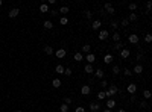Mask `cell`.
Segmentation results:
<instances>
[{
  "instance_id": "obj_1",
  "label": "cell",
  "mask_w": 152,
  "mask_h": 112,
  "mask_svg": "<svg viewBox=\"0 0 152 112\" xmlns=\"http://www.w3.org/2000/svg\"><path fill=\"white\" fill-rule=\"evenodd\" d=\"M119 92V88L116 85H109V89L108 91H105V97L108 98V97H113V95H116Z\"/></svg>"
},
{
  "instance_id": "obj_2",
  "label": "cell",
  "mask_w": 152,
  "mask_h": 112,
  "mask_svg": "<svg viewBox=\"0 0 152 112\" xmlns=\"http://www.w3.org/2000/svg\"><path fill=\"white\" fill-rule=\"evenodd\" d=\"M55 56L56 58H59V59H62V58H66L67 55V52H66V49H58V50H55Z\"/></svg>"
},
{
  "instance_id": "obj_3",
  "label": "cell",
  "mask_w": 152,
  "mask_h": 112,
  "mask_svg": "<svg viewBox=\"0 0 152 112\" xmlns=\"http://www.w3.org/2000/svg\"><path fill=\"white\" fill-rule=\"evenodd\" d=\"M126 91H128L131 95H134L135 92H137V85H135V83H129V85L126 86Z\"/></svg>"
},
{
  "instance_id": "obj_4",
  "label": "cell",
  "mask_w": 152,
  "mask_h": 112,
  "mask_svg": "<svg viewBox=\"0 0 152 112\" xmlns=\"http://www.w3.org/2000/svg\"><path fill=\"white\" fill-rule=\"evenodd\" d=\"M128 41H129V44H138L140 38H138L135 33H131V35H129V38H128Z\"/></svg>"
},
{
  "instance_id": "obj_5",
  "label": "cell",
  "mask_w": 152,
  "mask_h": 112,
  "mask_svg": "<svg viewBox=\"0 0 152 112\" xmlns=\"http://www.w3.org/2000/svg\"><path fill=\"white\" fill-rule=\"evenodd\" d=\"M109 36V33H108V30H105V29H103V30H101V32H99V40H101V41H105L106 40V38H108Z\"/></svg>"
},
{
  "instance_id": "obj_6",
  "label": "cell",
  "mask_w": 152,
  "mask_h": 112,
  "mask_svg": "<svg viewBox=\"0 0 152 112\" xmlns=\"http://www.w3.org/2000/svg\"><path fill=\"white\" fill-rule=\"evenodd\" d=\"M129 55H131V50H129V49H122L120 50V58H122V59L129 58Z\"/></svg>"
},
{
  "instance_id": "obj_7",
  "label": "cell",
  "mask_w": 152,
  "mask_h": 112,
  "mask_svg": "<svg viewBox=\"0 0 152 112\" xmlns=\"http://www.w3.org/2000/svg\"><path fill=\"white\" fill-rule=\"evenodd\" d=\"M20 14V9L18 8H14V9H11V11L8 12V15H9V18H15L17 15Z\"/></svg>"
},
{
  "instance_id": "obj_8",
  "label": "cell",
  "mask_w": 152,
  "mask_h": 112,
  "mask_svg": "<svg viewBox=\"0 0 152 112\" xmlns=\"http://www.w3.org/2000/svg\"><path fill=\"white\" fill-rule=\"evenodd\" d=\"M90 92H91V88H90L88 85H82V88H81V94L82 95H88Z\"/></svg>"
},
{
  "instance_id": "obj_9",
  "label": "cell",
  "mask_w": 152,
  "mask_h": 112,
  "mask_svg": "<svg viewBox=\"0 0 152 112\" xmlns=\"http://www.w3.org/2000/svg\"><path fill=\"white\" fill-rule=\"evenodd\" d=\"M84 59H87V62H88V64H93L96 61V55H94V53H88L87 56H84Z\"/></svg>"
},
{
  "instance_id": "obj_10",
  "label": "cell",
  "mask_w": 152,
  "mask_h": 112,
  "mask_svg": "<svg viewBox=\"0 0 152 112\" xmlns=\"http://www.w3.org/2000/svg\"><path fill=\"white\" fill-rule=\"evenodd\" d=\"M101 26H102L101 20H94V21L91 23V29H93V30H99V29H101Z\"/></svg>"
},
{
  "instance_id": "obj_11",
  "label": "cell",
  "mask_w": 152,
  "mask_h": 112,
  "mask_svg": "<svg viewBox=\"0 0 152 112\" xmlns=\"http://www.w3.org/2000/svg\"><path fill=\"white\" fill-rule=\"evenodd\" d=\"M103 8H105V11L108 12V14H114V6L111 5V3H105V6H103Z\"/></svg>"
},
{
  "instance_id": "obj_12",
  "label": "cell",
  "mask_w": 152,
  "mask_h": 112,
  "mask_svg": "<svg viewBox=\"0 0 152 112\" xmlns=\"http://www.w3.org/2000/svg\"><path fill=\"white\" fill-rule=\"evenodd\" d=\"M90 109H91V112H99L101 111V105L99 103H90Z\"/></svg>"
},
{
  "instance_id": "obj_13",
  "label": "cell",
  "mask_w": 152,
  "mask_h": 112,
  "mask_svg": "<svg viewBox=\"0 0 152 112\" xmlns=\"http://www.w3.org/2000/svg\"><path fill=\"white\" fill-rule=\"evenodd\" d=\"M114 106H116V100L114 98H108L106 100V109H113Z\"/></svg>"
},
{
  "instance_id": "obj_14",
  "label": "cell",
  "mask_w": 152,
  "mask_h": 112,
  "mask_svg": "<svg viewBox=\"0 0 152 112\" xmlns=\"http://www.w3.org/2000/svg\"><path fill=\"white\" fill-rule=\"evenodd\" d=\"M84 71H85V73H88V74H91V73H94V68H93V65H91V64H87V65L84 67Z\"/></svg>"
},
{
  "instance_id": "obj_15",
  "label": "cell",
  "mask_w": 152,
  "mask_h": 112,
  "mask_svg": "<svg viewBox=\"0 0 152 112\" xmlns=\"http://www.w3.org/2000/svg\"><path fill=\"white\" fill-rule=\"evenodd\" d=\"M128 21H132V23H134V21H137L138 20V15L135 14V12H131V14H129V17L126 18Z\"/></svg>"
},
{
  "instance_id": "obj_16",
  "label": "cell",
  "mask_w": 152,
  "mask_h": 112,
  "mask_svg": "<svg viewBox=\"0 0 152 112\" xmlns=\"http://www.w3.org/2000/svg\"><path fill=\"white\" fill-rule=\"evenodd\" d=\"M111 61H113V55L111 53H106V55L103 56V62L105 64H111Z\"/></svg>"
},
{
  "instance_id": "obj_17",
  "label": "cell",
  "mask_w": 152,
  "mask_h": 112,
  "mask_svg": "<svg viewBox=\"0 0 152 112\" xmlns=\"http://www.w3.org/2000/svg\"><path fill=\"white\" fill-rule=\"evenodd\" d=\"M134 73H135V74H141V73H143V65H140V64L135 65L134 67Z\"/></svg>"
},
{
  "instance_id": "obj_18",
  "label": "cell",
  "mask_w": 152,
  "mask_h": 112,
  "mask_svg": "<svg viewBox=\"0 0 152 112\" xmlns=\"http://www.w3.org/2000/svg\"><path fill=\"white\" fill-rule=\"evenodd\" d=\"M111 38H113V41H114V43H119V41H122V38H120V33H119V32H114Z\"/></svg>"
},
{
  "instance_id": "obj_19",
  "label": "cell",
  "mask_w": 152,
  "mask_h": 112,
  "mask_svg": "<svg viewBox=\"0 0 152 112\" xmlns=\"http://www.w3.org/2000/svg\"><path fill=\"white\" fill-rule=\"evenodd\" d=\"M73 58H75V61H78V62H81V61H84V55H82V53H81V52H76V53H75V56H73Z\"/></svg>"
},
{
  "instance_id": "obj_20",
  "label": "cell",
  "mask_w": 152,
  "mask_h": 112,
  "mask_svg": "<svg viewBox=\"0 0 152 112\" xmlns=\"http://www.w3.org/2000/svg\"><path fill=\"white\" fill-rule=\"evenodd\" d=\"M55 71H56L58 74H64V67L61 65V64H58V65L55 67Z\"/></svg>"
},
{
  "instance_id": "obj_21",
  "label": "cell",
  "mask_w": 152,
  "mask_h": 112,
  "mask_svg": "<svg viewBox=\"0 0 152 112\" xmlns=\"http://www.w3.org/2000/svg\"><path fill=\"white\" fill-rule=\"evenodd\" d=\"M40 12H49V5H47V3L40 5Z\"/></svg>"
},
{
  "instance_id": "obj_22",
  "label": "cell",
  "mask_w": 152,
  "mask_h": 112,
  "mask_svg": "<svg viewBox=\"0 0 152 112\" xmlns=\"http://www.w3.org/2000/svg\"><path fill=\"white\" fill-rule=\"evenodd\" d=\"M90 50H91V47H90L88 44H85V46H82V52H81V53H82V55H84V53H87V55H88Z\"/></svg>"
},
{
  "instance_id": "obj_23",
  "label": "cell",
  "mask_w": 152,
  "mask_h": 112,
  "mask_svg": "<svg viewBox=\"0 0 152 112\" xmlns=\"http://www.w3.org/2000/svg\"><path fill=\"white\" fill-rule=\"evenodd\" d=\"M52 86H53V88H59L61 86V80L59 79H53V80H52Z\"/></svg>"
},
{
  "instance_id": "obj_24",
  "label": "cell",
  "mask_w": 152,
  "mask_h": 112,
  "mask_svg": "<svg viewBox=\"0 0 152 112\" xmlns=\"http://www.w3.org/2000/svg\"><path fill=\"white\" fill-rule=\"evenodd\" d=\"M53 27V23H52L50 20H46L44 21V29H47V30H49V29H52Z\"/></svg>"
},
{
  "instance_id": "obj_25",
  "label": "cell",
  "mask_w": 152,
  "mask_h": 112,
  "mask_svg": "<svg viewBox=\"0 0 152 112\" xmlns=\"http://www.w3.org/2000/svg\"><path fill=\"white\" fill-rule=\"evenodd\" d=\"M94 76L97 79H103V71H102L101 68H97V70H96V73H94Z\"/></svg>"
},
{
  "instance_id": "obj_26",
  "label": "cell",
  "mask_w": 152,
  "mask_h": 112,
  "mask_svg": "<svg viewBox=\"0 0 152 112\" xmlns=\"http://www.w3.org/2000/svg\"><path fill=\"white\" fill-rule=\"evenodd\" d=\"M114 49L117 50V52H119V50H122V49H123V43H122V41H119V43H116V44H114Z\"/></svg>"
},
{
  "instance_id": "obj_27",
  "label": "cell",
  "mask_w": 152,
  "mask_h": 112,
  "mask_svg": "<svg viewBox=\"0 0 152 112\" xmlns=\"http://www.w3.org/2000/svg\"><path fill=\"white\" fill-rule=\"evenodd\" d=\"M44 52H46V55H53V49H52L50 46H46V47H44Z\"/></svg>"
},
{
  "instance_id": "obj_28",
  "label": "cell",
  "mask_w": 152,
  "mask_h": 112,
  "mask_svg": "<svg viewBox=\"0 0 152 112\" xmlns=\"http://www.w3.org/2000/svg\"><path fill=\"white\" fill-rule=\"evenodd\" d=\"M73 103V100L70 97H64V105H67V106H70V105Z\"/></svg>"
},
{
  "instance_id": "obj_29",
  "label": "cell",
  "mask_w": 152,
  "mask_h": 112,
  "mask_svg": "<svg viewBox=\"0 0 152 112\" xmlns=\"http://www.w3.org/2000/svg\"><path fill=\"white\" fill-rule=\"evenodd\" d=\"M59 111L61 112H69V106H67V105H61V106H59Z\"/></svg>"
},
{
  "instance_id": "obj_30",
  "label": "cell",
  "mask_w": 152,
  "mask_h": 112,
  "mask_svg": "<svg viewBox=\"0 0 152 112\" xmlns=\"http://www.w3.org/2000/svg\"><path fill=\"white\" fill-rule=\"evenodd\" d=\"M143 97L144 98H151V91H149V89H144V91H143Z\"/></svg>"
},
{
  "instance_id": "obj_31",
  "label": "cell",
  "mask_w": 152,
  "mask_h": 112,
  "mask_svg": "<svg viewBox=\"0 0 152 112\" xmlns=\"http://www.w3.org/2000/svg\"><path fill=\"white\" fill-rule=\"evenodd\" d=\"M128 8H129V11H132V12H134L135 9H137V3H129V6H128Z\"/></svg>"
},
{
  "instance_id": "obj_32",
  "label": "cell",
  "mask_w": 152,
  "mask_h": 112,
  "mask_svg": "<svg viewBox=\"0 0 152 112\" xmlns=\"http://www.w3.org/2000/svg\"><path fill=\"white\" fill-rule=\"evenodd\" d=\"M97 98H99V100H105V91H101V92H99V94H97Z\"/></svg>"
},
{
  "instance_id": "obj_33",
  "label": "cell",
  "mask_w": 152,
  "mask_h": 112,
  "mask_svg": "<svg viewBox=\"0 0 152 112\" xmlns=\"http://www.w3.org/2000/svg\"><path fill=\"white\" fill-rule=\"evenodd\" d=\"M120 73V68H119V65H114L113 67V74H119Z\"/></svg>"
},
{
  "instance_id": "obj_34",
  "label": "cell",
  "mask_w": 152,
  "mask_h": 112,
  "mask_svg": "<svg viewBox=\"0 0 152 112\" xmlns=\"http://www.w3.org/2000/svg\"><path fill=\"white\" fill-rule=\"evenodd\" d=\"M69 11H70V9L67 8V6H62V8H59V12H61V14H67Z\"/></svg>"
},
{
  "instance_id": "obj_35",
  "label": "cell",
  "mask_w": 152,
  "mask_h": 112,
  "mask_svg": "<svg viewBox=\"0 0 152 112\" xmlns=\"http://www.w3.org/2000/svg\"><path fill=\"white\" fill-rule=\"evenodd\" d=\"M144 41H146V43H152V35L151 33L144 35Z\"/></svg>"
},
{
  "instance_id": "obj_36",
  "label": "cell",
  "mask_w": 152,
  "mask_h": 112,
  "mask_svg": "<svg viewBox=\"0 0 152 112\" xmlns=\"http://www.w3.org/2000/svg\"><path fill=\"white\" fill-rule=\"evenodd\" d=\"M123 74H125V76H131V74H132V71H131V70H129V68H125Z\"/></svg>"
},
{
  "instance_id": "obj_37",
  "label": "cell",
  "mask_w": 152,
  "mask_h": 112,
  "mask_svg": "<svg viewBox=\"0 0 152 112\" xmlns=\"http://www.w3.org/2000/svg\"><path fill=\"white\" fill-rule=\"evenodd\" d=\"M64 74H66V76H70V74H72V70H70V68H64Z\"/></svg>"
},
{
  "instance_id": "obj_38",
  "label": "cell",
  "mask_w": 152,
  "mask_h": 112,
  "mask_svg": "<svg viewBox=\"0 0 152 112\" xmlns=\"http://www.w3.org/2000/svg\"><path fill=\"white\" fill-rule=\"evenodd\" d=\"M59 23H61V24H67V23H69V20H67L66 17H62V18L59 20Z\"/></svg>"
},
{
  "instance_id": "obj_39",
  "label": "cell",
  "mask_w": 152,
  "mask_h": 112,
  "mask_svg": "<svg viewBox=\"0 0 152 112\" xmlns=\"http://www.w3.org/2000/svg\"><path fill=\"white\" fill-rule=\"evenodd\" d=\"M85 17H87V18H88V20H90V18H91V17H93V14H91V11H85Z\"/></svg>"
},
{
  "instance_id": "obj_40",
  "label": "cell",
  "mask_w": 152,
  "mask_h": 112,
  "mask_svg": "<svg viewBox=\"0 0 152 112\" xmlns=\"http://www.w3.org/2000/svg\"><path fill=\"white\" fill-rule=\"evenodd\" d=\"M111 27L113 29H117L119 27V23H117V21H111Z\"/></svg>"
},
{
  "instance_id": "obj_41",
  "label": "cell",
  "mask_w": 152,
  "mask_h": 112,
  "mask_svg": "<svg viewBox=\"0 0 152 112\" xmlns=\"http://www.w3.org/2000/svg\"><path fill=\"white\" fill-rule=\"evenodd\" d=\"M106 85H108V82L102 79V80H101V86H102V88H106Z\"/></svg>"
},
{
  "instance_id": "obj_42",
  "label": "cell",
  "mask_w": 152,
  "mask_h": 112,
  "mask_svg": "<svg viewBox=\"0 0 152 112\" xmlns=\"http://www.w3.org/2000/svg\"><path fill=\"white\" fill-rule=\"evenodd\" d=\"M75 112H85V109H84L82 106H78L76 109H75Z\"/></svg>"
},
{
  "instance_id": "obj_43",
  "label": "cell",
  "mask_w": 152,
  "mask_h": 112,
  "mask_svg": "<svg viewBox=\"0 0 152 112\" xmlns=\"http://www.w3.org/2000/svg\"><path fill=\"white\" fill-rule=\"evenodd\" d=\"M128 24H129V21L126 20V18H125V20H122V26H123V27H126Z\"/></svg>"
},
{
  "instance_id": "obj_44",
  "label": "cell",
  "mask_w": 152,
  "mask_h": 112,
  "mask_svg": "<svg viewBox=\"0 0 152 112\" xmlns=\"http://www.w3.org/2000/svg\"><path fill=\"white\" fill-rule=\"evenodd\" d=\"M151 6H152V2H146V8H148V12L151 11Z\"/></svg>"
},
{
  "instance_id": "obj_45",
  "label": "cell",
  "mask_w": 152,
  "mask_h": 112,
  "mask_svg": "<svg viewBox=\"0 0 152 112\" xmlns=\"http://www.w3.org/2000/svg\"><path fill=\"white\" fill-rule=\"evenodd\" d=\"M103 112H113V111H111V109H105Z\"/></svg>"
},
{
  "instance_id": "obj_46",
  "label": "cell",
  "mask_w": 152,
  "mask_h": 112,
  "mask_svg": "<svg viewBox=\"0 0 152 112\" xmlns=\"http://www.w3.org/2000/svg\"><path fill=\"white\" fill-rule=\"evenodd\" d=\"M119 112H126V111H125V109H119Z\"/></svg>"
},
{
  "instance_id": "obj_47",
  "label": "cell",
  "mask_w": 152,
  "mask_h": 112,
  "mask_svg": "<svg viewBox=\"0 0 152 112\" xmlns=\"http://www.w3.org/2000/svg\"><path fill=\"white\" fill-rule=\"evenodd\" d=\"M2 5H3V2H2V0H0V8H2Z\"/></svg>"
},
{
  "instance_id": "obj_48",
  "label": "cell",
  "mask_w": 152,
  "mask_h": 112,
  "mask_svg": "<svg viewBox=\"0 0 152 112\" xmlns=\"http://www.w3.org/2000/svg\"><path fill=\"white\" fill-rule=\"evenodd\" d=\"M17 112H24V111H17Z\"/></svg>"
},
{
  "instance_id": "obj_49",
  "label": "cell",
  "mask_w": 152,
  "mask_h": 112,
  "mask_svg": "<svg viewBox=\"0 0 152 112\" xmlns=\"http://www.w3.org/2000/svg\"><path fill=\"white\" fill-rule=\"evenodd\" d=\"M0 35H2V32H0Z\"/></svg>"
}]
</instances>
